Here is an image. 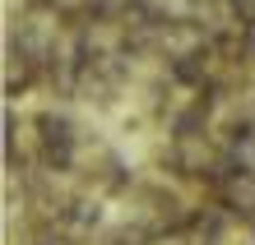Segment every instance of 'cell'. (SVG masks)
I'll return each instance as SVG.
<instances>
[{
	"label": "cell",
	"mask_w": 255,
	"mask_h": 245,
	"mask_svg": "<svg viewBox=\"0 0 255 245\" xmlns=\"http://www.w3.org/2000/svg\"><path fill=\"white\" fill-rule=\"evenodd\" d=\"M33 130H37V144H56V148H79V139H74V120L65 111H37L33 116Z\"/></svg>",
	"instance_id": "obj_1"
},
{
	"label": "cell",
	"mask_w": 255,
	"mask_h": 245,
	"mask_svg": "<svg viewBox=\"0 0 255 245\" xmlns=\"http://www.w3.org/2000/svg\"><path fill=\"white\" fill-rule=\"evenodd\" d=\"M228 19L242 23V28H251L255 23V0H228Z\"/></svg>",
	"instance_id": "obj_2"
}]
</instances>
